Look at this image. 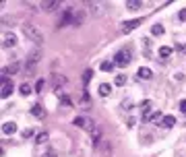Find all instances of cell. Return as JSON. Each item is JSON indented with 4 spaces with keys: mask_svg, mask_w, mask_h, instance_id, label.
<instances>
[{
    "mask_svg": "<svg viewBox=\"0 0 186 157\" xmlns=\"http://www.w3.org/2000/svg\"><path fill=\"white\" fill-rule=\"evenodd\" d=\"M157 120H163V118H161V112H153V114H151V120H149V122H157Z\"/></svg>",
    "mask_w": 186,
    "mask_h": 157,
    "instance_id": "cell-26",
    "label": "cell"
},
{
    "mask_svg": "<svg viewBox=\"0 0 186 157\" xmlns=\"http://www.w3.org/2000/svg\"><path fill=\"white\" fill-rule=\"evenodd\" d=\"M141 6H143L141 0H128V2H126V8L128 10H139Z\"/></svg>",
    "mask_w": 186,
    "mask_h": 157,
    "instance_id": "cell-13",
    "label": "cell"
},
{
    "mask_svg": "<svg viewBox=\"0 0 186 157\" xmlns=\"http://www.w3.org/2000/svg\"><path fill=\"white\" fill-rule=\"evenodd\" d=\"M101 151H103V155H110V153H112V145H110V143H103Z\"/></svg>",
    "mask_w": 186,
    "mask_h": 157,
    "instance_id": "cell-24",
    "label": "cell"
},
{
    "mask_svg": "<svg viewBox=\"0 0 186 157\" xmlns=\"http://www.w3.org/2000/svg\"><path fill=\"white\" fill-rule=\"evenodd\" d=\"M124 83H126V74H118V77H116V85H118V87H122Z\"/></svg>",
    "mask_w": 186,
    "mask_h": 157,
    "instance_id": "cell-23",
    "label": "cell"
},
{
    "mask_svg": "<svg viewBox=\"0 0 186 157\" xmlns=\"http://www.w3.org/2000/svg\"><path fill=\"white\" fill-rule=\"evenodd\" d=\"M101 70H103V73H112V70H114V62H110V60L101 62Z\"/></svg>",
    "mask_w": 186,
    "mask_h": 157,
    "instance_id": "cell-18",
    "label": "cell"
},
{
    "mask_svg": "<svg viewBox=\"0 0 186 157\" xmlns=\"http://www.w3.org/2000/svg\"><path fill=\"white\" fill-rule=\"evenodd\" d=\"M39 6H41V10H56L60 6V2L58 0H46V2H41Z\"/></svg>",
    "mask_w": 186,
    "mask_h": 157,
    "instance_id": "cell-7",
    "label": "cell"
},
{
    "mask_svg": "<svg viewBox=\"0 0 186 157\" xmlns=\"http://www.w3.org/2000/svg\"><path fill=\"white\" fill-rule=\"evenodd\" d=\"M2 44H4V48H15V46H17V37H15L13 33H6Z\"/></svg>",
    "mask_w": 186,
    "mask_h": 157,
    "instance_id": "cell-12",
    "label": "cell"
},
{
    "mask_svg": "<svg viewBox=\"0 0 186 157\" xmlns=\"http://www.w3.org/2000/svg\"><path fill=\"white\" fill-rule=\"evenodd\" d=\"M141 110H143V122H149L151 120V101L149 99L141 101Z\"/></svg>",
    "mask_w": 186,
    "mask_h": 157,
    "instance_id": "cell-3",
    "label": "cell"
},
{
    "mask_svg": "<svg viewBox=\"0 0 186 157\" xmlns=\"http://www.w3.org/2000/svg\"><path fill=\"white\" fill-rule=\"evenodd\" d=\"M39 60H41V50L33 48V50L29 52V60H27V64H29V66H35Z\"/></svg>",
    "mask_w": 186,
    "mask_h": 157,
    "instance_id": "cell-5",
    "label": "cell"
},
{
    "mask_svg": "<svg viewBox=\"0 0 186 157\" xmlns=\"http://www.w3.org/2000/svg\"><path fill=\"white\" fill-rule=\"evenodd\" d=\"M151 33L153 35H163V25H159V23L153 25V27H151Z\"/></svg>",
    "mask_w": 186,
    "mask_h": 157,
    "instance_id": "cell-20",
    "label": "cell"
},
{
    "mask_svg": "<svg viewBox=\"0 0 186 157\" xmlns=\"http://www.w3.org/2000/svg\"><path fill=\"white\" fill-rule=\"evenodd\" d=\"M151 77H153V70L147 68V66H141L137 70V78H151Z\"/></svg>",
    "mask_w": 186,
    "mask_h": 157,
    "instance_id": "cell-8",
    "label": "cell"
},
{
    "mask_svg": "<svg viewBox=\"0 0 186 157\" xmlns=\"http://www.w3.org/2000/svg\"><path fill=\"white\" fill-rule=\"evenodd\" d=\"M46 141H48V133H39L37 138H35V143H37V145H41V143H46Z\"/></svg>",
    "mask_w": 186,
    "mask_h": 157,
    "instance_id": "cell-22",
    "label": "cell"
},
{
    "mask_svg": "<svg viewBox=\"0 0 186 157\" xmlns=\"http://www.w3.org/2000/svg\"><path fill=\"white\" fill-rule=\"evenodd\" d=\"M44 78H39V81H37V85H35V91H39V93H41V89H44Z\"/></svg>",
    "mask_w": 186,
    "mask_h": 157,
    "instance_id": "cell-28",
    "label": "cell"
},
{
    "mask_svg": "<svg viewBox=\"0 0 186 157\" xmlns=\"http://www.w3.org/2000/svg\"><path fill=\"white\" fill-rule=\"evenodd\" d=\"M2 133L8 137V134H15L17 133V124L15 122H6V124H2Z\"/></svg>",
    "mask_w": 186,
    "mask_h": 157,
    "instance_id": "cell-11",
    "label": "cell"
},
{
    "mask_svg": "<svg viewBox=\"0 0 186 157\" xmlns=\"http://www.w3.org/2000/svg\"><path fill=\"white\" fill-rule=\"evenodd\" d=\"M31 114H33L35 118H44L46 116V110L41 108V106H33V108H31Z\"/></svg>",
    "mask_w": 186,
    "mask_h": 157,
    "instance_id": "cell-14",
    "label": "cell"
},
{
    "mask_svg": "<svg viewBox=\"0 0 186 157\" xmlns=\"http://www.w3.org/2000/svg\"><path fill=\"white\" fill-rule=\"evenodd\" d=\"M91 78H93V70H91V68H89V70H85V73H83V83L87 85L89 81H91Z\"/></svg>",
    "mask_w": 186,
    "mask_h": 157,
    "instance_id": "cell-21",
    "label": "cell"
},
{
    "mask_svg": "<svg viewBox=\"0 0 186 157\" xmlns=\"http://www.w3.org/2000/svg\"><path fill=\"white\" fill-rule=\"evenodd\" d=\"M161 124H163L166 128H170V126H174V124H176V118H174V116H163Z\"/></svg>",
    "mask_w": 186,
    "mask_h": 157,
    "instance_id": "cell-16",
    "label": "cell"
},
{
    "mask_svg": "<svg viewBox=\"0 0 186 157\" xmlns=\"http://www.w3.org/2000/svg\"><path fill=\"white\" fill-rule=\"evenodd\" d=\"M130 52H128V50H120V52H118L116 56H114V64H118V66H120V68H126L128 64H130Z\"/></svg>",
    "mask_w": 186,
    "mask_h": 157,
    "instance_id": "cell-2",
    "label": "cell"
},
{
    "mask_svg": "<svg viewBox=\"0 0 186 157\" xmlns=\"http://www.w3.org/2000/svg\"><path fill=\"white\" fill-rule=\"evenodd\" d=\"M41 157H58V153H56V151H48V153H44Z\"/></svg>",
    "mask_w": 186,
    "mask_h": 157,
    "instance_id": "cell-31",
    "label": "cell"
},
{
    "mask_svg": "<svg viewBox=\"0 0 186 157\" xmlns=\"http://www.w3.org/2000/svg\"><path fill=\"white\" fill-rule=\"evenodd\" d=\"M21 29H23V35H25V37H29L31 41H41V39H44V33H41L35 25H31V23H25Z\"/></svg>",
    "mask_w": 186,
    "mask_h": 157,
    "instance_id": "cell-1",
    "label": "cell"
},
{
    "mask_svg": "<svg viewBox=\"0 0 186 157\" xmlns=\"http://www.w3.org/2000/svg\"><path fill=\"white\" fill-rule=\"evenodd\" d=\"M60 101H62V106H70V97H66V95H62Z\"/></svg>",
    "mask_w": 186,
    "mask_h": 157,
    "instance_id": "cell-30",
    "label": "cell"
},
{
    "mask_svg": "<svg viewBox=\"0 0 186 157\" xmlns=\"http://www.w3.org/2000/svg\"><path fill=\"white\" fill-rule=\"evenodd\" d=\"M89 106H91V103H89V95L85 93L83 97H81V108H89Z\"/></svg>",
    "mask_w": 186,
    "mask_h": 157,
    "instance_id": "cell-25",
    "label": "cell"
},
{
    "mask_svg": "<svg viewBox=\"0 0 186 157\" xmlns=\"http://www.w3.org/2000/svg\"><path fill=\"white\" fill-rule=\"evenodd\" d=\"M97 93L101 95V97H108V95L112 93V85H110V83H101V85H99V89H97Z\"/></svg>",
    "mask_w": 186,
    "mask_h": 157,
    "instance_id": "cell-10",
    "label": "cell"
},
{
    "mask_svg": "<svg viewBox=\"0 0 186 157\" xmlns=\"http://www.w3.org/2000/svg\"><path fill=\"white\" fill-rule=\"evenodd\" d=\"M54 81H56V85H64V83H66V78L58 77V74H54Z\"/></svg>",
    "mask_w": 186,
    "mask_h": 157,
    "instance_id": "cell-27",
    "label": "cell"
},
{
    "mask_svg": "<svg viewBox=\"0 0 186 157\" xmlns=\"http://www.w3.org/2000/svg\"><path fill=\"white\" fill-rule=\"evenodd\" d=\"M21 70V64L19 62H15V64H10L8 68H4V73H8V74H17Z\"/></svg>",
    "mask_w": 186,
    "mask_h": 157,
    "instance_id": "cell-17",
    "label": "cell"
},
{
    "mask_svg": "<svg viewBox=\"0 0 186 157\" xmlns=\"http://www.w3.org/2000/svg\"><path fill=\"white\" fill-rule=\"evenodd\" d=\"M157 54L161 56V58H170V56L174 54V50H172V48H167V46H163V48H159V52H157Z\"/></svg>",
    "mask_w": 186,
    "mask_h": 157,
    "instance_id": "cell-15",
    "label": "cell"
},
{
    "mask_svg": "<svg viewBox=\"0 0 186 157\" xmlns=\"http://www.w3.org/2000/svg\"><path fill=\"white\" fill-rule=\"evenodd\" d=\"M178 19H180V21H186V8H182L180 13H178Z\"/></svg>",
    "mask_w": 186,
    "mask_h": 157,
    "instance_id": "cell-29",
    "label": "cell"
},
{
    "mask_svg": "<svg viewBox=\"0 0 186 157\" xmlns=\"http://www.w3.org/2000/svg\"><path fill=\"white\" fill-rule=\"evenodd\" d=\"M180 110L186 114V99H182V101H180Z\"/></svg>",
    "mask_w": 186,
    "mask_h": 157,
    "instance_id": "cell-32",
    "label": "cell"
},
{
    "mask_svg": "<svg viewBox=\"0 0 186 157\" xmlns=\"http://www.w3.org/2000/svg\"><path fill=\"white\" fill-rule=\"evenodd\" d=\"M87 4H89L91 15H101L103 13V2H87Z\"/></svg>",
    "mask_w": 186,
    "mask_h": 157,
    "instance_id": "cell-6",
    "label": "cell"
},
{
    "mask_svg": "<svg viewBox=\"0 0 186 157\" xmlns=\"http://www.w3.org/2000/svg\"><path fill=\"white\" fill-rule=\"evenodd\" d=\"M19 91H21V95H23V97H27V95L31 93V87H29L27 83H23V85L19 87Z\"/></svg>",
    "mask_w": 186,
    "mask_h": 157,
    "instance_id": "cell-19",
    "label": "cell"
},
{
    "mask_svg": "<svg viewBox=\"0 0 186 157\" xmlns=\"http://www.w3.org/2000/svg\"><path fill=\"white\" fill-rule=\"evenodd\" d=\"M13 93V83L10 81H6V78H2V97H8V95Z\"/></svg>",
    "mask_w": 186,
    "mask_h": 157,
    "instance_id": "cell-9",
    "label": "cell"
},
{
    "mask_svg": "<svg viewBox=\"0 0 186 157\" xmlns=\"http://www.w3.org/2000/svg\"><path fill=\"white\" fill-rule=\"evenodd\" d=\"M180 52H184V54H186V46H182V48H180Z\"/></svg>",
    "mask_w": 186,
    "mask_h": 157,
    "instance_id": "cell-33",
    "label": "cell"
},
{
    "mask_svg": "<svg viewBox=\"0 0 186 157\" xmlns=\"http://www.w3.org/2000/svg\"><path fill=\"white\" fill-rule=\"evenodd\" d=\"M141 23H143L141 19H130V21H124V23H122V31H124V33H128V31L137 29V27H139Z\"/></svg>",
    "mask_w": 186,
    "mask_h": 157,
    "instance_id": "cell-4",
    "label": "cell"
}]
</instances>
